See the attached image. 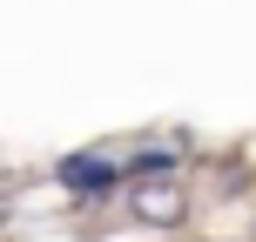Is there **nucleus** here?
Segmentation results:
<instances>
[{
  "mask_svg": "<svg viewBox=\"0 0 256 242\" xmlns=\"http://www.w3.org/2000/svg\"><path fill=\"white\" fill-rule=\"evenodd\" d=\"M115 182H122V168L108 155H68L61 162V189L74 202H102V195H115Z\"/></svg>",
  "mask_w": 256,
  "mask_h": 242,
  "instance_id": "obj_1",
  "label": "nucleus"
}]
</instances>
